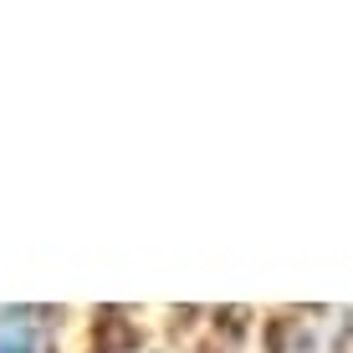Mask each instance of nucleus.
<instances>
[{
    "label": "nucleus",
    "instance_id": "nucleus-1",
    "mask_svg": "<svg viewBox=\"0 0 353 353\" xmlns=\"http://www.w3.org/2000/svg\"><path fill=\"white\" fill-rule=\"evenodd\" d=\"M0 333H6V343H0V353H31V338H21V343H16V323H6Z\"/></svg>",
    "mask_w": 353,
    "mask_h": 353
}]
</instances>
